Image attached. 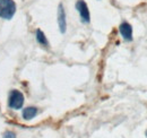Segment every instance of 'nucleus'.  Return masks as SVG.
<instances>
[{
  "instance_id": "obj_1",
  "label": "nucleus",
  "mask_w": 147,
  "mask_h": 138,
  "mask_svg": "<svg viewBox=\"0 0 147 138\" xmlns=\"http://www.w3.org/2000/svg\"><path fill=\"white\" fill-rule=\"evenodd\" d=\"M16 2L14 0H0V18L11 19L16 14Z\"/></svg>"
},
{
  "instance_id": "obj_2",
  "label": "nucleus",
  "mask_w": 147,
  "mask_h": 138,
  "mask_svg": "<svg viewBox=\"0 0 147 138\" xmlns=\"http://www.w3.org/2000/svg\"><path fill=\"white\" fill-rule=\"evenodd\" d=\"M24 101H25V97L22 92H19L18 89L10 91L8 96V106L10 109H14V110L22 109L24 105Z\"/></svg>"
},
{
  "instance_id": "obj_3",
  "label": "nucleus",
  "mask_w": 147,
  "mask_h": 138,
  "mask_svg": "<svg viewBox=\"0 0 147 138\" xmlns=\"http://www.w3.org/2000/svg\"><path fill=\"white\" fill-rule=\"evenodd\" d=\"M75 6H76L77 12L79 13L80 20L85 24H88L91 22V14H90V9H88L87 3L84 0H77Z\"/></svg>"
},
{
  "instance_id": "obj_4",
  "label": "nucleus",
  "mask_w": 147,
  "mask_h": 138,
  "mask_svg": "<svg viewBox=\"0 0 147 138\" xmlns=\"http://www.w3.org/2000/svg\"><path fill=\"white\" fill-rule=\"evenodd\" d=\"M58 26L60 33L65 34L67 31V19H66V10L62 3H59L58 6Z\"/></svg>"
},
{
  "instance_id": "obj_5",
  "label": "nucleus",
  "mask_w": 147,
  "mask_h": 138,
  "mask_svg": "<svg viewBox=\"0 0 147 138\" xmlns=\"http://www.w3.org/2000/svg\"><path fill=\"white\" fill-rule=\"evenodd\" d=\"M119 32L126 41H128V42L132 41V26L129 23L127 22L121 23L119 26Z\"/></svg>"
},
{
  "instance_id": "obj_6",
  "label": "nucleus",
  "mask_w": 147,
  "mask_h": 138,
  "mask_svg": "<svg viewBox=\"0 0 147 138\" xmlns=\"http://www.w3.org/2000/svg\"><path fill=\"white\" fill-rule=\"evenodd\" d=\"M38 112L37 108L35 106H27L25 109H23V113H22V117L24 120H32L33 118H35Z\"/></svg>"
},
{
  "instance_id": "obj_7",
  "label": "nucleus",
  "mask_w": 147,
  "mask_h": 138,
  "mask_svg": "<svg viewBox=\"0 0 147 138\" xmlns=\"http://www.w3.org/2000/svg\"><path fill=\"white\" fill-rule=\"evenodd\" d=\"M35 37H36L37 43L40 45H42L43 48H47V49L49 48V41H48V39H47V36H45L43 31H41L40 28H37L36 32H35Z\"/></svg>"
},
{
  "instance_id": "obj_8",
  "label": "nucleus",
  "mask_w": 147,
  "mask_h": 138,
  "mask_svg": "<svg viewBox=\"0 0 147 138\" xmlns=\"http://www.w3.org/2000/svg\"><path fill=\"white\" fill-rule=\"evenodd\" d=\"M2 138H16V134L14 133V131H10V130H7L5 134H3V136Z\"/></svg>"
},
{
  "instance_id": "obj_9",
  "label": "nucleus",
  "mask_w": 147,
  "mask_h": 138,
  "mask_svg": "<svg viewBox=\"0 0 147 138\" xmlns=\"http://www.w3.org/2000/svg\"><path fill=\"white\" fill-rule=\"evenodd\" d=\"M145 135H146V138H147V130H146V133H145Z\"/></svg>"
}]
</instances>
